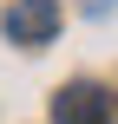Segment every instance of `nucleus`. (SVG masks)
I'll list each match as a JSON object with an SVG mask.
<instances>
[{
    "mask_svg": "<svg viewBox=\"0 0 118 124\" xmlns=\"http://www.w3.org/2000/svg\"><path fill=\"white\" fill-rule=\"evenodd\" d=\"M53 124H118V98L105 85H66L59 98H53Z\"/></svg>",
    "mask_w": 118,
    "mask_h": 124,
    "instance_id": "obj_1",
    "label": "nucleus"
},
{
    "mask_svg": "<svg viewBox=\"0 0 118 124\" xmlns=\"http://www.w3.org/2000/svg\"><path fill=\"white\" fill-rule=\"evenodd\" d=\"M59 0H13L7 13H0V26H7V39L13 46H46L53 33H59Z\"/></svg>",
    "mask_w": 118,
    "mask_h": 124,
    "instance_id": "obj_2",
    "label": "nucleus"
}]
</instances>
